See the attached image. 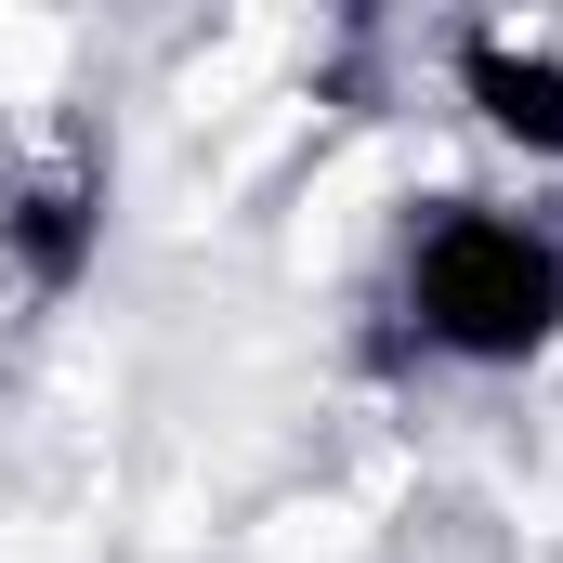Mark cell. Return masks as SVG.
Segmentation results:
<instances>
[{
  "label": "cell",
  "mask_w": 563,
  "mask_h": 563,
  "mask_svg": "<svg viewBox=\"0 0 563 563\" xmlns=\"http://www.w3.org/2000/svg\"><path fill=\"white\" fill-rule=\"evenodd\" d=\"M445 66H459V106L511 144V157H563V53H551V40L459 26V40H445Z\"/></svg>",
  "instance_id": "3"
},
{
  "label": "cell",
  "mask_w": 563,
  "mask_h": 563,
  "mask_svg": "<svg viewBox=\"0 0 563 563\" xmlns=\"http://www.w3.org/2000/svg\"><path fill=\"white\" fill-rule=\"evenodd\" d=\"M0 263L40 288V301H66V288L106 263V157H92V144H53V157L0 197Z\"/></svg>",
  "instance_id": "2"
},
{
  "label": "cell",
  "mask_w": 563,
  "mask_h": 563,
  "mask_svg": "<svg viewBox=\"0 0 563 563\" xmlns=\"http://www.w3.org/2000/svg\"><path fill=\"white\" fill-rule=\"evenodd\" d=\"M407 328L445 367H538L563 341V236L525 210L445 197L407 236Z\"/></svg>",
  "instance_id": "1"
}]
</instances>
